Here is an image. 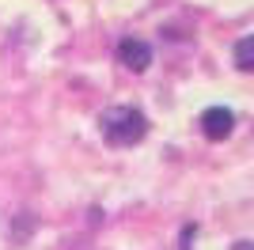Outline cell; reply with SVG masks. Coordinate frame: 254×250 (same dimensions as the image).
<instances>
[{
  "mask_svg": "<svg viewBox=\"0 0 254 250\" xmlns=\"http://www.w3.org/2000/svg\"><path fill=\"white\" fill-rule=\"evenodd\" d=\"M232 110H224V106H212V110H205L201 114V133L209 136V140H224V136H232Z\"/></svg>",
  "mask_w": 254,
  "mask_h": 250,
  "instance_id": "3957f363",
  "label": "cell"
},
{
  "mask_svg": "<svg viewBox=\"0 0 254 250\" xmlns=\"http://www.w3.org/2000/svg\"><path fill=\"white\" fill-rule=\"evenodd\" d=\"M118 61L126 64V68H133V72H144L152 64V46L140 42V38H126L118 46Z\"/></svg>",
  "mask_w": 254,
  "mask_h": 250,
  "instance_id": "7a4b0ae2",
  "label": "cell"
},
{
  "mask_svg": "<svg viewBox=\"0 0 254 250\" xmlns=\"http://www.w3.org/2000/svg\"><path fill=\"white\" fill-rule=\"evenodd\" d=\"M235 250H251V243H239V247H235Z\"/></svg>",
  "mask_w": 254,
  "mask_h": 250,
  "instance_id": "5b68a950",
  "label": "cell"
},
{
  "mask_svg": "<svg viewBox=\"0 0 254 250\" xmlns=\"http://www.w3.org/2000/svg\"><path fill=\"white\" fill-rule=\"evenodd\" d=\"M144 133H148V122H144V114L133 110V106H114V110H106V114H103L106 144L126 148V144H137Z\"/></svg>",
  "mask_w": 254,
  "mask_h": 250,
  "instance_id": "6da1fadb",
  "label": "cell"
},
{
  "mask_svg": "<svg viewBox=\"0 0 254 250\" xmlns=\"http://www.w3.org/2000/svg\"><path fill=\"white\" fill-rule=\"evenodd\" d=\"M235 64H239L243 72H254V34L235 42Z\"/></svg>",
  "mask_w": 254,
  "mask_h": 250,
  "instance_id": "277c9868",
  "label": "cell"
}]
</instances>
